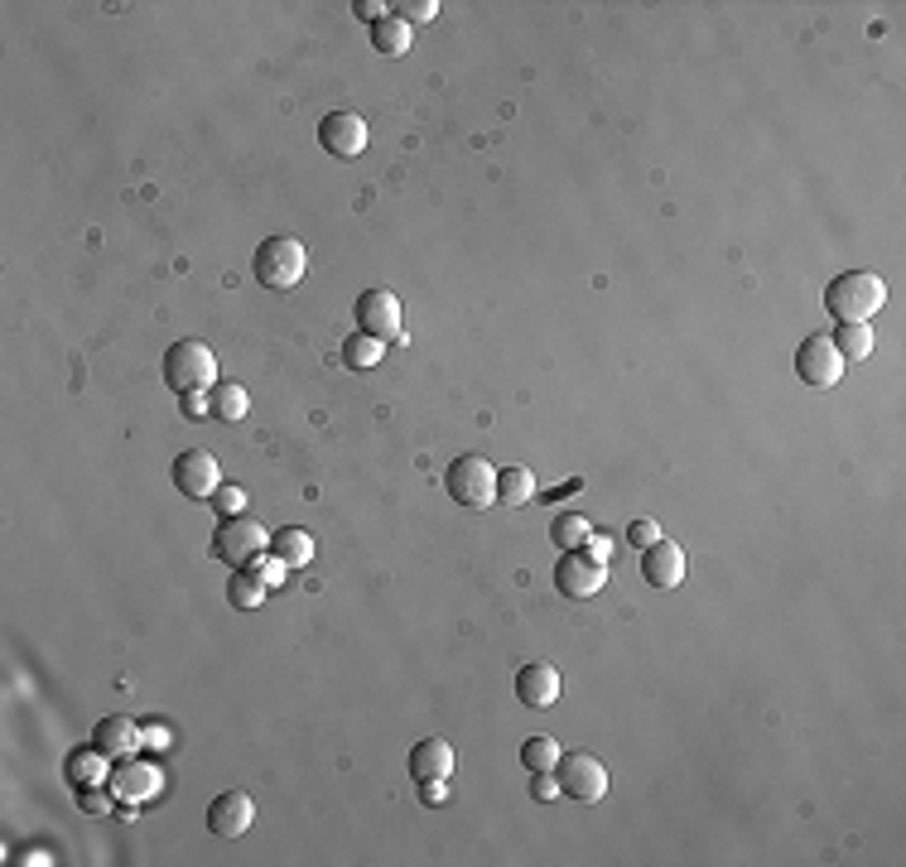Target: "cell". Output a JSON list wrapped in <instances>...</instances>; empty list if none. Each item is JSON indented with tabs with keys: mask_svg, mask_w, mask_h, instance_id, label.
I'll list each match as a JSON object with an SVG mask.
<instances>
[{
	"mask_svg": "<svg viewBox=\"0 0 906 867\" xmlns=\"http://www.w3.org/2000/svg\"><path fill=\"white\" fill-rule=\"evenodd\" d=\"M391 10H396V20L415 30V24H430L439 15V0H401V6H391Z\"/></svg>",
	"mask_w": 906,
	"mask_h": 867,
	"instance_id": "cell-29",
	"label": "cell"
},
{
	"mask_svg": "<svg viewBox=\"0 0 906 867\" xmlns=\"http://www.w3.org/2000/svg\"><path fill=\"white\" fill-rule=\"evenodd\" d=\"M338 357H343V367H352V371H371L386 357V342L371 338V332H348L338 347Z\"/></svg>",
	"mask_w": 906,
	"mask_h": 867,
	"instance_id": "cell-22",
	"label": "cell"
},
{
	"mask_svg": "<svg viewBox=\"0 0 906 867\" xmlns=\"http://www.w3.org/2000/svg\"><path fill=\"white\" fill-rule=\"evenodd\" d=\"M386 10H391V6H381V0H357L352 15H357V20H367V24H381V20H386Z\"/></svg>",
	"mask_w": 906,
	"mask_h": 867,
	"instance_id": "cell-34",
	"label": "cell"
},
{
	"mask_svg": "<svg viewBox=\"0 0 906 867\" xmlns=\"http://www.w3.org/2000/svg\"><path fill=\"white\" fill-rule=\"evenodd\" d=\"M410 776L420 785L424 781H453V747L444 738H424L415 752H410Z\"/></svg>",
	"mask_w": 906,
	"mask_h": 867,
	"instance_id": "cell-17",
	"label": "cell"
},
{
	"mask_svg": "<svg viewBox=\"0 0 906 867\" xmlns=\"http://www.w3.org/2000/svg\"><path fill=\"white\" fill-rule=\"evenodd\" d=\"M410 24H401L396 15H386L381 24H371V44H377V53H386V59H401V53L410 49Z\"/></svg>",
	"mask_w": 906,
	"mask_h": 867,
	"instance_id": "cell-24",
	"label": "cell"
},
{
	"mask_svg": "<svg viewBox=\"0 0 906 867\" xmlns=\"http://www.w3.org/2000/svg\"><path fill=\"white\" fill-rule=\"evenodd\" d=\"M559 689H565V679H559V670L550 660H530L516 670V699H522L526 709H555Z\"/></svg>",
	"mask_w": 906,
	"mask_h": 867,
	"instance_id": "cell-13",
	"label": "cell"
},
{
	"mask_svg": "<svg viewBox=\"0 0 906 867\" xmlns=\"http://www.w3.org/2000/svg\"><path fill=\"white\" fill-rule=\"evenodd\" d=\"M92 747H102L106 757H136V747H140V728H136V718H126V713L102 718V723L92 728Z\"/></svg>",
	"mask_w": 906,
	"mask_h": 867,
	"instance_id": "cell-16",
	"label": "cell"
},
{
	"mask_svg": "<svg viewBox=\"0 0 906 867\" xmlns=\"http://www.w3.org/2000/svg\"><path fill=\"white\" fill-rule=\"evenodd\" d=\"M212 511H218L222 520L246 516V491H242V487H232V483H222L218 491H212Z\"/></svg>",
	"mask_w": 906,
	"mask_h": 867,
	"instance_id": "cell-28",
	"label": "cell"
},
{
	"mask_svg": "<svg viewBox=\"0 0 906 867\" xmlns=\"http://www.w3.org/2000/svg\"><path fill=\"white\" fill-rule=\"evenodd\" d=\"M628 540H632V550H646V544L661 540V526H656L651 516H636L632 526H628Z\"/></svg>",
	"mask_w": 906,
	"mask_h": 867,
	"instance_id": "cell-31",
	"label": "cell"
},
{
	"mask_svg": "<svg viewBox=\"0 0 906 867\" xmlns=\"http://www.w3.org/2000/svg\"><path fill=\"white\" fill-rule=\"evenodd\" d=\"M834 347H839V357H844V362H858V357L873 352V328L868 324H839Z\"/></svg>",
	"mask_w": 906,
	"mask_h": 867,
	"instance_id": "cell-26",
	"label": "cell"
},
{
	"mask_svg": "<svg viewBox=\"0 0 906 867\" xmlns=\"http://www.w3.org/2000/svg\"><path fill=\"white\" fill-rule=\"evenodd\" d=\"M530 497H536V473L530 468H497V501L502 506H526Z\"/></svg>",
	"mask_w": 906,
	"mask_h": 867,
	"instance_id": "cell-23",
	"label": "cell"
},
{
	"mask_svg": "<svg viewBox=\"0 0 906 867\" xmlns=\"http://www.w3.org/2000/svg\"><path fill=\"white\" fill-rule=\"evenodd\" d=\"M251 271H256V279L265 289H295L304 271H309V251H304L299 236H265V242L256 246V256H251Z\"/></svg>",
	"mask_w": 906,
	"mask_h": 867,
	"instance_id": "cell-2",
	"label": "cell"
},
{
	"mask_svg": "<svg viewBox=\"0 0 906 867\" xmlns=\"http://www.w3.org/2000/svg\"><path fill=\"white\" fill-rule=\"evenodd\" d=\"M444 487L463 511H487V506L497 501V468H492L487 458H477V453H463V458L449 463Z\"/></svg>",
	"mask_w": 906,
	"mask_h": 867,
	"instance_id": "cell-5",
	"label": "cell"
},
{
	"mask_svg": "<svg viewBox=\"0 0 906 867\" xmlns=\"http://www.w3.org/2000/svg\"><path fill=\"white\" fill-rule=\"evenodd\" d=\"M555 762H559V742L555 738L536 732V738L522 742V766L526 771H555Z\"/></svg>",
	"mask_w": 906,
	"mask_h": 867,
	"instance_id": "cell-27",
	"label": "cell"
},
{
	"mask_svg": "<svg viewBox=\"0 0 906 867\" xmlns=\"http://www.w3.org/2000/svg\"><path fill=\"white\" fill-rule=\"evenodd\" d=\"M318 145L333 159H357L367 150V121L357 112H328L318 121Z\"/></svg>",
	"mask_w": 906,
	"mask_h": 867,
	"instance_id": "cell-10",
	"label": "cell"
},
{
	"mask_svg": "<svg viewBox=\"0 0 906 867\" xmlns=\"http://www.w3.org/2000/svg\"><path fill=\"white\" fill-rule=\"evenodd\" d=\"M550 540H555V550H583V540H589V520H583L579 511H559L550 520Z\"/></svg>",
	"mask_w": 906,
	"mask_h": 867,
	"instance_id": "cell-25",
	"label": "cell"
},
{
	"mask_svg": "<svg viewBox=\"0 0 906 867\" xmlns=\"http://www.w3.org/2000/svg\"><path fill=\"white\" fill-rule=\"evenodd\" d=\"M112 791H116V800H126V805H140V800H150L159 791V771L145 766L140 757H122V766L112 771Z\"/></svg>",
	"mask_w": 906,
	"mask_h": 867,
	"instance_id": "cell-15",
	"label": "cell"
},
{
	"mask_svg": "<svg viewBox=\"0 0 906 867\" xmlns=\"http://www.w3.org/2000/svg\"><path fill=\"white\" fill-rule=\"evenodd\" d=\"M106 762L112 757L102 752V747H77V752H69V781L77 785V791H87V785H106L112 781V771H106Z\"/></svg>",
	"mask_w": 906,
	"mask_h": 867,
	"instance_id": "cell-19",
	"label": "cell"
},
{
	"mask_svg": "<svg viewBox=\"0 0 906 867\" xmlns=\"http://www.w3.org/2000/svg\"><path fill=\"white\" fill-rule=\"evenodd\" d=\"M642 579L651 583V589H680L685 583V550L671 540H656L642 550Z\"/></svg>",
	"mask_w": 906,
	"mask_h": 867,
	"instance_id": "cell-14",
	"label": "cell"
},
{
	"mask_svg": "<svg viewBox=\"0 0 906 867\" xmlns=\"http://www.w3.org/2000/svg\"><path fill=\"white\" fill-rule=\"evenodd\" d=\"M179 410L189 420H208L212 410H208V391H189V395H179Z\"/></svg>",
	"mask_w": 906,
	"mask_h": 867,
	"instance_id": "cell-33",
	"label": "cell"
},
{
	"mask_svg": "<svg viewBox=\"0 0 906 867\" xmlns=\"http://www.w3.org/2000/svg\"><path fill=\"white\" fill-rule=\"evenodd\" d=\"M796 377H801L810 391H830V385H839V377H844V357H839L834 338L810 332V338L796 347Z\"/></svg>",
	"mask_w": 906,
	"mask_h": 867,
	"instance_id": "cell-7",
	"label": "cell"
},
{
	"mask_svg": "<svg viewBox=\"0 0 906 867\" xmlns=\"http://www.w3.org/2000/svg\"><path fill=\"white\" fill-rule=\"evenodd\" d=\"M608 583V564H593L583 550H565L555 564V589L565 598H593Z\"/></svg>",
	"mask_w": 906,
	"mask_h": 867,
	"instance_id": "cell-11",
	"label": "cell"
},
{
	"mask_svg": "<svg viewBox=\"0 0 906 867\" xmlns=\"http://www.w3.org/2000/svg\"><path fill=\"white\" fill-rule=\"evenodd\" d=\"M555 776H559V791L569 800H583V805L608 795V766L593 752H559Z\"/></svg>",
	"mask_w": 906,
	"mask_h": 867,
	"instance_id": "cell-6",
	"label": "cell"
},
{
	"mask_svg": "<svg viewBox=\"0 0 906 867\" xmlns=\"http://www.w3.org/2000/svg\"><path fill=\"white\" fill-rule=\"evenodd\" d=\"M352 318H357V332H371L381 342L401 338V299L391 289H362L352 304Z\"/></svg>",
	"mask_w": 906,
	"mask_h": 867,
	"instance_id": "cell-8",
	"label": "cell"
},
{
	"mask_svg": "<svg viewBox=\"0 0 906 867\" xmlns=\"http://www.w3.org/2000/svg\"><path fill=\"white\" fill-rule=\"evenodd\" d=\"M175 487L193 501H212V491L222 487V468L208 448H183L175 458Z\"/></svg>",
	"mask_w": 906,
	"mask_h": 867,
	"instance_id": "cell-9",
	"label": "cell"
},
{
	"mask_svg": "<svg viewBox=\"0 0 906 867\" xmlns=\"http://www.w3.org/2000/svg\"><path fill=\"white\" fill-rule=\"evenodd\" d=\"M265 593H271V583H265V573H261V559H256L251 569H232V583H227V603H232L236 612L261 607Z\"/></svg>",
	"mask_w": 906,
	"mask_h": 867,
	"instance_id": "cell-18",
	"label": "cell"
},
{
	"mask_svg": "<svg viewBox=\"0 0 906 867\" xmlns=\"http://www.w3.org/2000/svg\"><path fill=\"white\" fill-rule=\"evenodd\" d=\"M887 304V279L873 271H844L824 285V314L839 324H868Z\"/></svg>",
	"mask_w": 906,
	"mask_h": 867,
	"instance_id": "cell-1",
	"label": "cell"
},
{
	"mask_svg": "<svg viewBox=\"0 0 906 867\" xmlns=\"http://www.w3.org/2000/svg\"><path fill=\"white\" fill-rule=\"evenodd\" d=\"M208 410H212V420H227V424L246 420V410H251L246 385H242V381H218V385L208 391Z\"/></svg>",
	"mask_w": 906,
	"mask_h": 867,
	"instance_id": "cell-21",
	"label": "cell"
},
{
	"mask_svg": "<svg viewBox=\"0 0 906 867\" xmlns=\"http://www.w3.org/2000/svg\"><path fill=\"white\" fill-rule=\"evenodd\" d=\"M271 559H280L285 569H304L314 559V536H309V530H299V526L275 530V536H271Z\"/></svg>",
	"mask_w": 906,
	"mask_h": 867,
	"instance_id": "cell-20",
	"label": "cell"
},
{
	"mask_svg": "<svg viewBox=\"0 0 906 867\" xmlns=\"http://www.w3.org/2000/svg\"><path fill=\"white\" fill-rule=\"evenodd\" d=\"M256 820V800L246 791H222L218 800L208 805V834L212 838H242Z\"/></svg>",
	"mask_w": 906,
	"mask_h": 867,
	"instance_id": "cell-12",
	"label": "cell"
},
{
	"mask_svg": "<svg viewBox=\"0 0 906 867\" xmlns=\"http://www.w3.org/2000/svg\"><path fill=\"white\" fill-rule=\"evenodd\" d=\"M265 554H271V530H265L256 516L222 520L218 536H212V559H222V564H232V569H251Z\"/></svg>",
	"mask_w": 906,
	"mask_h": 867,
	"instance_id": "cell-4",
	"label": "cell"
},
{
	"mask_svg": "<svg viewBox=\"0 0 906 867\" xmlns=\"http://www.w3.org/2000/svg\"><path fill=\"white\" fill-rule=\"evenodd\" d=\"M77 805L87 810V815H112V805H116V791L112 785H87V791H77Z\"/></svg>",
	"mask_w": 906,
	"mask_h": 867,
	"instance_id": "cell-30",
	"label": "cell"
},
{
	"mask_svg": "<svg viewBox=\"0 0 906 867\" xmlns=\"http://www.w3.org/2000/svg\"><path fill=\"white\" fill-rule=\"evenodd\" d=\"M583 554H589L593 564H608V559L618 554V544H612V536H593V530H589V540H583Z\"/></svg>",
	"mask_w": 906,
	"mask_h": 867,
	"instance_id": "cell-32",
	"label": "cell"
},
{
	"mask_svg": "<svg viewBox=\"0 0 906 867\" xmlns=\"http://www.w3.org/2000/svg\"><path fill=\"white\" fill-rule=\"evenodd\" d=\"M165 385L175 395H189V391H212L218 385V357H212L208 342L198 338H183L165 352Z\"/></svg>",
	"mask_w": 906,
	"mask_h": 867,
	"instance_id": "cell-3",
	"label": "cell"
},
{
	"mask_svg": "<svg viewBox=\"0 0 906 867\" xmlns=\"http://www.w3.org/2000/svg\"><path fill=\"white\" fill-rule=\"evenodd\" d=\"M444 795H449V781H424V800H430V805H439Z\"/></svg>",
	"mask_w": 906,
	"mask_h": 867,
	"instance_id": "cell-35",
	"label": "cell"
}]
</instances>
